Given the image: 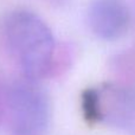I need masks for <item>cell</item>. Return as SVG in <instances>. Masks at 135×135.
I'll return each instance as SVG.
<instances>
[{
	"mask_svg": "<svg viewBox=\"0 0 135 135\" xmlns=\"http://www.w3.org/2000/svg\"><path fill=\"white\" fill-rule=\"evenodd\" d=\"M5 37L14 61L31 81L46 77L55 68L56 43L47 24L27 9H16L5 21Z\"/></svg>",
	"mask_w": 135,
	"mask_h": 135,
	"instance_id": "1",
	"label": "cell"
},
{
	"mask_svg": "<svg viewBox=\"0 0 135 135\" xmlns=\"http://www.w3.org/2000/svg\"><path fill=\"white\" fill-rule=\"evenodd\" d=\"M50 104L36 81L9 82L6 126L16 135H42L47 127Z\"/></svg>",
	"mask_w": 135,
	"mask_h": 135,
	"instance_id": "2",
	"label": "cell"
},
{
	"mask_svg": "<svg viewBox=\"0 0 135 135\" xmlns=\"http://www.w3.org/2000/svg\"><path fill=\"white\" fill-rule=\"evenodd\" d=\"M89 25L105 39L119 37L127 24V11L120 0H95L89 8Z\"/></svg>",
	"mask_w": 135,
	"mask_h": 135,
	"instance_id": "3",
	"label": "cell"
},
{
	"mask_svg": "<svg viewBox=\"0 0 135 135\" xmlns=\"http://www.w3.org/2000/svg\"><path fill=\"white\" fill-rule=\"evenodd\" d=\"M8 95H9V82H5L0 79V127L6 126Z\"/></svg>",
	"mask_w": 135,
	"mask_h": 135,
	"instance_id": "4",
	"label": "cell"
}]
</instances>
